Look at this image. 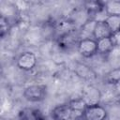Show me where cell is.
<instances>
[{
    "label": "cell",
    "instance_id": "cell-1",
    "mask_svg": "<svg viewBox=\"0 0 120 120\" xmlns=\"http://www.w3.org/2000/svg\"><path fill=\"white\" fill-rule=\"evenodd\" d=\"M83 113L74 110L68 103L57 105L52 111V116L54 120H80Z\"/></svg>",
    "mask_w": 120,
    "mask_h": 120
},
{
    "label": "cell",
    "instance_id": "cell-2",
    "mask_svg": "<svg viewBox=\"0 0 120 120\" xmlns=\"http://www.w3.org/2000/svg\"><path fill=\"white\" fill-rule=\"evenodd\" d=\"M23 97L30 102H41L47 97V88L43 84H31L24 88Z\"/></svg>",
    "mask_w": 120,
    "mask_h": 120
},
{
    "label": "cell",
    "instance_id": "cell-3",
    "mask_svg": "<svg viewBox=\"0 0 120 120\" xmlns=\"http://www.w3.org/2000/svg\"><path fill=\"white\" fill-rule=\"evenodd\" d=\"M77 48L80 54L84 58H91L98 53L97 40L91 38H84L80 39Z\"/></svg>",
    "mask_w": 120,
    "mask_h": 120
},
{
    "label": "cell",
    "instance_id": "cell-4",
    "mask_svg": "<svg viewBox=\"0 0 120 120\" xmlns=\"http://www.w3.org/2000/svg\"><path fill=\"white\" fill-rule=\"evenodd\" d=\"M38 63V59L37 56L34 52H30V51H26L22 52L16 61L17 67L24 71H30L32 69L35 68V67L37 66Z\"/></svg>",
    "mask_w": 120,
    "mask_h": 120
},
{
    "label": "cell",
    "instance_id": "cell-5",
    "mask_svg": "<svg viewBox=\"0 0 120 120\" xmlns=\"http://www.w3.org/2000/svg\"><path fill=\"white\" fill-rule=\"evenodd\" d=\"M107 116V110L100 104L87 106L83 115L85 120H106Z\"/></svg>",
    "mask_w": 120,
    "mask_h": 120
},
{
    "label": "cell",
    "instance_id": "cell-6",
    "mask_svg": "<svg viewBox=\"0 0 120 120\" xmlns=\"http://www.w3.org/2000/svg\"><path fill=\"white\" fill-rule=\"evenodd\" d=\"M82 98L88 106L95 105V104H99V101L102 98V94L99 91V89L97 88L96 86L88 85L82 90Z\"/></svg>",
    "mask_w": 120,
    "mask_h": 120
},
{
    "label": "cell",
    "instance_id": "cell-7",
    "mask_svg": "<svg viewBox=\"0 0 120 120\" xmlns=\"http://www.w3.org/2000/svg\"><path fill=\"white\" fill-rule=\"evenodd\" d=\"M92 35H93L94 39L98 40L104 38H110L112 35V33L111 32L105 21H96Z\"/></svg>",
    "mask_w": 120,
    "mask_h": 120
},
{
    "label": "cell",
    "instance_id": "cell-8",
    "mask_svg": "<svg viewBox=\"0 0 120 120\" xmlns=\"http://www.w3.org/2000/svg\"><path fill=\"white\" fill-rule=\"evenodd\" d=\"M80 39H78V37L75 35V33H68L58 37L57 44L61 49L64 50H69L72 47L75 46V44L78 45Z\"/></svg>",
    "mask_w": 120,
    "mask_h": 120
},
{
    "label": "cell",
    "instance_id": "cell-9",
    "mask_svg": "<svg viewBox=\"0 0 120 120\" xmlns=\"http://www.w3.org/2000/svg\"><path fill=\"white\" fill-rule=\"evenodd\" d=\"M55 29L59 33V36L68 33H74L76 29V23L70 19H64L56 23Z\"/></svg>",
    "mask_w": 120,
    "mask_h": 120
},
{
    "label": "cell",
    "instance_id": "cell-10",
    "mask_svg": "<svg viewBox=\"0 0 120 120\" xmlns=\"http://www.w3.org/2000/svg\"><path fill=\"white\" fill-rule=\"evenodd\" d=\"M75 72H76L77 76H79L84 80L91 81L96 78V73L94 72V70L92 68H90V67H88L84 64H78L76 67Z\"/></svg>",
    "mask_w": 120,
    "mask_h": 120
},
{
    "label": "cell",
    "instance_id": "cell-11",
    "mask_svg": "<svg viewBox=\"0 0 120 120\" xmlns=\"http://www.w3.org/2000/svg\"><path fill=\"white\" fill-rule=\"evenodd\" d=\"M97 45H98V53L100 54H108L114 48L111 37L97 40Z\"/></svg>",
    "mask_w": 120,
    "mask_h": 120
},
{
    "label": "cell",
    "instance_id": "cell-12",
    "mask_svg": "<svg viewBox=\"0 0 120 120\" xmlns=\"http://www.w3.org/2000/svg\"><path fill=\"white\" fill-rule=\"evenodd\" d=\"M84 8L88 15H98L104 11V3L100 1H88L84 4Z\"/></svg>",
    "mask_w": 120,
    "mask_h": 120
},
{
    "label": "cell",
    "instance_id": "cell-13",
    "mask_svg": "<svg viewBox=\"0 0 120 120\" xmlns=\"http://www.w3.org/2000/svg\"><path fill=\"white\" fill-rule=\"evenodd\" d=\"M104 11L107 16H120V1L112 0L104 3Z\"/></svg>",
    "mask_w": 120,
    "mask_h": 120
},
{
    "label": "cell",
    "instance_id": "cell-14",
    "mask_svg": "<svg viewBox=\"0 0 120 120\" xmlns=\"http://www.w3.org/2000/svg\"><path fill=\"white\" fill-rule=\"evenodd\" d=\"M105 82L110 85L120 84V67L111 69L105 75Z\"/></svg>",
    "mask_w": 120,
    "mask_h": 120
},
{
    "label": "cell",
    "instance_id": "cell-15",
    "mask_svg": "<svg viewBox=\"0 0 120 120\" xmlns=\"http://www.w3.org/2000/svg\"><path fill=\"white\" fill-rule=\"evenodd\" d=\"M104 21L109 26L112 34L120 32V16H117V15L107 16Z\"/></svg>",
    "mask_w": 120,
    "mask_h": 120
},
{
    "label": "cell",
    "instance_id": "cell-16",
    "mask_svg": "<svg viewBox=\"0 0 120 120\" xmlns=\"http://www.w3.org/2000/svg\"><path fill=\"white\" fill-rule=\"evenodd\" d=\"M10 28H11V25L8 22V17L1 15V18H0V36L2 38H4L8 34V32L10 31Z\"/></svg>",
    "mask_w": 120,
    "mask_h": 120
},
{
    "label": "cell",
    "instance_id": "cell-17",
    "mask_svg": "<svg viewBox=\"0 0 120 120\" xmlns=\"http://www.w3.org/2000/svg\"><path fill=\"white\" fill-rule=\"evenodd\" d=\"M38 112L37 111H22L20 115H19V119L18 120H37L38 117H40V115H38Z\"/></svg>",
    "mask_w": 120,
    "mask_h": 120
},
{
    "label": "cell",
    "instance_id": "cell-18",
    "mask_svg": "<svg viewBox=\"0 0 120 120\" xmlns=\"http://www.w3.org/2000/svg\"><path fill=\"white\" fill-rule=\"evenodd\" d=\"M111 38L112 40V43L114 47H120V32L114 33L111 36Z\"/></svg>",
    "mask_w": 120,
    "mask_h": 120
},
{
    "label": "cell",
    "instance_id": "cell-19",
    "mask_svg": "<svg viewBox=\"0 0 120 120\" xmlns=\"http://www.w3.org/2000/svg\"><path fill=\"white\" fill-rule=\"evenodd\" d=\"M37 120H45V119H44V118H43L42 116H40V117H38V118Z\"/></svg>",
    "mask_w": 120,
    "mask_h": 120
},
{
    "label": "cell",
    "instance_id": "cell-20",
    "mask_svg": "<svg viewBox=\"0 0 120 120\" xmlns=\"http://www.w3.org/2000/svg\"><path fill=\"white\" fill-rule=\"evenodd\" d=\"M80 120H85V119H84V117H82V119H80Z\"/></svg>",
    "mask_w": 120,
    "mask_h": 120
},
{
    "label": "cell",
    "instance_id": "cell-21",
    "mask_svg": "<svg viewBox=\"0 0 120 120\" xmlns=\"http://www.w3.org/2000/svg\"><path fill=\"white\" fill-rule=\"evenodd\" d=\"M1 120H5V119H1Z\"/></svg>",
    "mask_w": 120,
    "mask_h": 120
}]
</instances>
